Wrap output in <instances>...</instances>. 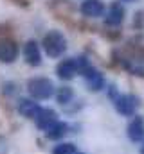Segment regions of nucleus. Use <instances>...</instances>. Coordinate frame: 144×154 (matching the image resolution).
Returning a JSON list of instances; mask_svg holds the SVG:
<instances>
[{"label":"nucleus","mask_w":144,"mask_h":154,"mask_svg":"<svg viewBox=\"0 0 144 154\" xmlns=\"http://www.w3.org/2000/svg\"><path fill=\"white\" fill-rule=\"evenodd\" d=\"M24 59L27 65L31 66H40L41 65V52H40V45L34 39H29L24 45Z\"/></svg>","instance_id":"9d476101"},{"label":"nucleus","mask_w":144,"mask_h":154,"mask_svg":"<svg viewBox=\"0 0 144 154\" xmlns=\"http://www.w3.org/2000/svg\"><path fill=\"white\" fill-rule=\"evenodd\" d=\"M79 11L87 18H99V16H105L106 7H105V2L101 0H83L79 5Z\"/></svg>","instance_id":"20e7f679"},{"label":"nucleus","mask_w":144,"mask_h":154,"mask_svg":"<svg viewBox=\"0 0 144 154\" xmlns=\"http://www.w3.org/2000/svg\"><path fill=\"white\" fill-rule=\"evenodd\" d=\"M76 145L72 142H60L58 145H54L51 154H76Z\"/></svg>","instance_id":"4468645a"},{"label":"nucleus","mask_w":144,"mask_h":154,"mask_svg":"<svg viewBox=\"0 0 144 154\" xmlns=\"http://www.w3.org/2000/svg\"><path fill=\"white\" fill-rule=\"evenodd\" d=\"M76 154H85V152H76Z\"/></svg>","instance_id":"a211bd4d"},{"label":"nucleus","mask_w":144,"mask_h":154,"mask_svg":"<svg viewBox=\"0 0 144 154\" xmlns=\"http://www.w3.org/2000/svg\"><path fill=\"white\" fill-rule=\"evenodd\" d=\"M141 154H144V143H142V147H141Z\"/></svg>","instance_id":"f3484780"},{"label":"nucleus","mask_w":144,"mask_h":154,"mask_svg":"<svg viewBox=\"0 0 144 154\" xmlns=\"http://www.w3.org/2000/svg\"><path fill=\"white\" fill-rule=\"evenodd\" d=\"M18 57V45L9 38L0 39V63H15Z\"/></svg>","instance_id":"423d86ee"},{"label":"nucleus","mask_w":144,"mask_h":154,"mask_svg":"<svg viewBox=\"0 0 144 154\" xmlns=\"http://www.w3.org/2000/svg\"><path fill=\"white\" fill-rule=\"evenodd\" d=\"M108 97H110L112 100H115V99L119 97V91H117L115 86H110V88H108Z\"/></svg>","instance_id":"2eb2a0df"},{"label":"nucleus","mask_w":144,"mask_h":154,"mask_svg":"<svg viewBox=\"0 0 144 154\" xmlns=\"http://www.w3.org/2000/svg\"><path fill=\"white\" fill-rule=\"evenodd\" d=\"M121 2H137V0H121Z\"/></svg>","instance_id":"dca6fc26"},{"label":"nucleus","mask_w":144,"mask_h":154,"mask_svg":"<svg viewBox=\"0 0 144 154\" xmlns=\"http://www.w3.org/2000/svg\"><path fill=\"white\" fill-rule=\"evenodd\" d=\"M54 95H56L58 104L67 106V104H70L72 99H74V90L70 86H60L58 90H54Z\"/></svg>","instance_id":"ddd939ff"},{"label":"nucleus","mask_w":144,"mask_h":154,"mask_svg":"<svg viewBox=\"0 0 144 154\" xmlns=\"http://www.w3.org/2000/svg\"><path fill=\"white\" fill-rule=\"evenodd\" d=\"M40 109H41L40 104L36 100H33V99H22L18 102V113L22 116H25V118H33L34 120Z\"/></svg>","instance_id":"9b49d317"},{"label":"nucleus","mask_w":144,"mask_h":154,"mask_svg":"<svg viewBox=\"0 0 144 154\" xmlns=\"http://www.w3.org/2000/svg\"><path fill=\"white\" fill-rule=\"evenodd\" d=\"M126 134L135 143L144 142V118L141 115L132 116V120L128 122V127H126Z\"/></svg>","instance_id":"39448f33"},{"label":"nucleus","mask_w":144,"mask_h":154,"mask_svg":"<svg viewBox=\"0 0 144 154\" xmlns=\"http://www.w3.org/2000/svg\"><path fill=\"white\" fill-rule=\"evenodd\" d=\"M124 20V7L121 2H112L110 9L105 14V23L110 25V27H119Z\"/></svg>","instance_id":"1a4fd4ad"},{"label":"nucleus","mask_w":144,"mask_h":154,"mask_svg":"<svg viewBox=\"0 0 144 154\" xmlns=\"http://www.w3.org/2000/svg\"><path fill=\"white\" fill-rule=\"evenodd\" d=\"M41 47L45 50V54L52 59L60 57L65 54L67 50V38L60 32V31H49L43 39H41Z\"/></svg>","instance_id":"f257e3e1"},{"label":"nucleus","mask_w":144,"mask_h":154,"mask_svg":"<svg viewBox=\"0 0 144 154\" xmlns=\"http://www.w3.org/2000/svg\"><path fill=\"white\" fill-rule=\"evenodd\" d=\"M67 133H69V124L67 122H61V120H58L52 127H49L45 131V134H47L49 140H61Z\"/></svg>","instance_id":"f8f14e48"},{"label":"nucleus","mask_w":144,"mask_h":154,"mask_svg":"<svg viewBox=\"0 0 144 154\" xmlns=\"http://www.w3.org/2000/svg\"><path fill=\"white\" fill-rule=\"evenodd\" d=\"M56 75L60 77L61 81H70L77 75V63H76V57H67L63 61L58 63L56 66Z\"/></svg>","instance_id":"0eeeda50"},{"label":"nucleus","mask_w":144,"mask_h":154,"mask_svg":"<svg viewBox=\"0 0 144 154\" xmlns=\"http://www.w3.org/2000/svg\"><path fill=\"white\" fill-rule=\"evenodd\" d=\"M27 91L33 100H47L54 95V84L47 77H33L27 81Z\"/></svg>","instance_id":"f03ea898"},{"label":"nucleus","mask_w":144,"mask_h":154,"mask_svg":"<svg viewBox=\"0 0 144 154\" xmlns=\"http://www.w3.org/2000/svg\"><path fill=\"white\" fill-rule=\"evenodd\" d=\"M139 106H141L139 99H137L135 95H130V93H123V95H119V97L113 100L115 111H117L119 115L130 116V118H132L133 115H137Z\"/></svg>","instance_id":"7ed1b4c3"},{"label":"nucleus","mask_w":144,"mask_h":154,"mask_svg":"<svg viewBox=\"0 0 144 154\" xmlns=\"http://www.w3.org/2000/svg\"><path fill=\"white\" fill-rule=\"evenodd\" d=\"M34 122H36V127H38V129L47 131L49 127H52V125L58 122V113H56L54 109H51V108H41V109L38 111V115H36Z\"/></svg>","instance_id":"6e6552de"}]
</instances>
